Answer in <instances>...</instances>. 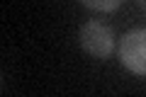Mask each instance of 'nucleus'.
<instances>
[{
  "label": "nucleus",
  "mask_w": 146,
  "mask_h": 97,
  "mask_svg": "<svg viewBox=\"0 0 146 97\" xmlns=\"http://www.w3.org/2000/svg\"><path fill=\"white\" fill-rule=\"evenodd\" d=\"M136 3H139V7H141V10H146V0H136Z\"/></svg>",
  "instance_id": "20e7f679"
},
{
  "label": "nucleus",
  "mask_w": 146,
  "mask_h": 97,
  "mask_svg": "<svg viewBox=\"0 0 146 97\" xmlns=\"http://www.w3.org/2000/svg\"><path fill=\"white\" fill-rule=\"evenodd\" d=\"M80 44L83 49L95 58H107L115 49V36H112V29L102 22H85L80 27Z\"/></svg>",
  "instance_id": "f257e3e1"
},
{
  "label": "nucleus",
  "mask_w": 146,
  "mask_h": 97,
  "mask_svg": "<svg viewBox=\"0 0 146 97\" xmlns=\"http://www.w3.org/2000/svg\"><path fill=\"white\" fill-rule=\"evenodd\" d=\"M119 58L131 73L146 75V29H134L124 34L119 44Z\"/></svg>",
  "instance_id": "f03ea898"
},
{
  "label": "nucleus",
  "mask_w": 146,
  "mask_h": 97,
  "mask_svg": "<svg viewBox=\"0 0 146 97\" xmlns=\"http://www.w3.org/2000/svg\"><path fill=\"white\" fill-rule=\"evenodd\" d=\"M83 5L93 7V10H100V12H110V10H117L122 5V0H80Z\"/></svg>",
  "instance_id": "7ed1b4c3"
}]
</instances>
